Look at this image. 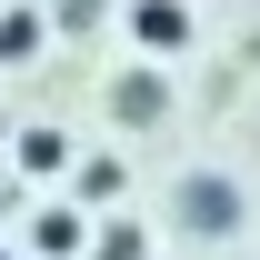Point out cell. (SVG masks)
Here are the masks:
<instances>
[{
	"label": "cell",
	"instance_id": "277c9868",
	"mask_svg": "<svg viewBox=\"0 0 260 260\" xmlns=\"http://www.w3.org/2000/svg\"><path fill=\"white\" fill-rule=\"evenodd\" d=\"M80 240H90V230H80V210H60V200H50V210H30V250H40V260H70Z\"/></svg>",
	"mask_w": 260,
	"mask_h": 260
},
{
	"label": "cell",
	"instance_id": "3957f363",
	"mask_svg": "<svg viewBox=\"0 0 260 260\" xmlns=\"http://www.w3.org/2000/svg\"><path fill=\"white\" fill-rule=\"evenodd\" d=\"M20 170H30V180H60V170H70V130L30 120V130H20Z\"/></svg>",
	"mask_w": 260,
	"mask_h": 260
},
{
	"label": "cell",
	"instance_id": "52a82bcc",
	"mask_svg": "<svg viewBox=\"0 0 260 260\" xmlns=\"http://www.w3.org/2000/svg\"><path fill=\"white\" fill-rule=\"evenodd\" d=\"M100 260H150V230H140V220H110V230H100Z\"/></svg>",
	"mask_w": 260,
	"mask_h": 260
},
{
	"label": "cell",
	"instance_id": "6da1fadb",
	"mask_svg": "<svg viewBox=\"0 0 260 260\" xmlns=\"http://www.w3.org/2000/svg\"><path fill=\"white\" fill-rule=\"evenodd\" d=\"M180 220L220 240V230H240V190H230L220 170H190V180H180Z\"/></svg>",
	"mask_w": 260,
	"mask_h": 260
},
{
	"label": "cell",
	"instance_id": "ba28073f",
	"mask_svg": "<svg viewBox=\"0 0 260 260\" xmlns=\"http://www.w3.org/2000/svg\"><path fill=\"white\" fill-rule=\"evenodd\" d=\"M120 180H130L120 160H80V190H90V200H110V190H120Z\"/></svg>",
	"mask_w": 260,
	"mask_h": 260
},
{
	"label": "cell",
	"instance_id": "7a4b0ae2",
	"mask_svg": "<svg viewBox=\"0 0 260 260\" xmlns=\"http://www.w3.org/2000/svg\"><path fill=\"white\" fill-rule=\"evenodd\" d=\"M130 40H140V60H170V50H190V10L180 0H130Z\"/></svg>",
	"mask_w": 260,
	"mask_h": 260
},
{
	"label": "cell",
	"instance_id": "8992f818",
	"mask_svg": "<svg viewBox=\"0 0 260 260\" xmlns=\"http://www.w3.org/2000/svg\"><path fill=\"white\" fill-rule=\"evenodd\" d=\"M40 10H0V60H40Z\"/></svg>",
	"mask_w": 260,
	"mask_h": 260
},
{
	"label": "cell",
	"instance_id": "5b68a950",
	"mask_svg": "<svg viewBox=\"0 0 260 260\" xmlns=\"http://www.w3.org/2000/svg\"><path fill=\"white\" fill-rule=\"evenodd\" d=\"M110 110H120V120H160V70H130V80H110Z\"/></svg>",
	"mask_w": 260,
	"mask_h": 260
},
{
	"label": "cell",
	"instance_id": "9c48e42d",
	"mask_svg": "<svg viewBox=\"0 0 260 260\" xmlns=\"http://www.w3.org/2000/svg\"><path fill=\"white\" fill-rule=\"evenodd\" d=\"M0 260H10V250H0Z\"/></svg>",
	"mask_w": 260,
	"mask_h": 260
}]
</instances>
